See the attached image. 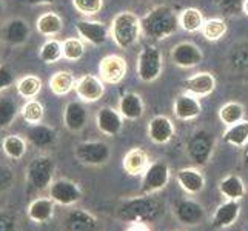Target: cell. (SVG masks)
<instances>
[{"instance_id": "obj_24", "label": "cell", "mask_w": 248, "mask_h": 231, "mask_svg": "<svg viewBox=\"0 0 248 231\" xmlns=\"http://www.w3.org/2000/svg\"><path fill=\"white\" fill-rule=\"evenodd\" d=\"M88 121V113L85 104L80 100L68 102L63 109V123L65 128L71 133H80Z\"/></svg>"}, {"instance_id": "obj_22", "label": "cell", "mask_w": 248, "mask_h": 231, "mask_svg": "<svg viewBox=\"0 0 248 231\" xmlns=\"http://www.w3.org/2000/svg\"><path fill=\"white\" fill-rule=\"evenodd\" d=\"M241 200H225L213 213L211 227L215 230H225L234 225V222L241 216Z\"/></svg>"}, {"instance_id": "obj_32", "label": "cell", "mask_w": 248, "mask_h": 231, "mask_svg": "<svg viewBox=\"0 0 248 231\" xmlns=\"http://www.w3.org/2000/svg\"><path fill=\"white\" fill-rule=\"evenodd\" d=\"M222 140L234 148H244L248 143V121L244 119L232 126H227V130L222 134Z\"/></svg>"}, {"instance_id": "obj_29", "label": "cell", "mask_w": 248, "mask_h": 231, "mask_svg": "<svg viewBox=\"0 0 248 231\" xmlns=\"http://www.w3.org/2000/svg\"><path fill=\"white\" fill-rule=\"evenodd\" d=\"M217 190L228 200H241L247 193L242 177L237 174H228L224 179H220Z\"/></svg>"}, {"instance_id": "obj_18", "label": "cell", "mask_w": 248, "mask_h": 231, "mask_svg": "<svg viewBox=\"0 0 248 231\" xmlns=\"http://www.w3.org/2000/svg\"><path fill=\"white\" fill-rule=\"evenodd\" d=\"M216 77L213 73L208 71H199V73H194L193 76L186 77V79L182 82V87L185 92H190L193 96L203 99V97H208L210 94L215 92L216 90Z\"/></svg>"}, {"instance_id": "obj_33", "label": "cell", "mask_w": 248, "mask_h": 231, "mask_svg": "<svg viewBox=\"0 0 248 231\" xmlns=\"http://www.w3.org/2000/svg\"><path fill=\"white\" fill-rule=\"evenodd\" d=\"M42 87H44V82H42L39 76H34V74H27L20 77V79H17L16 82L17 94L27 100L36 99L42 91Z\"/></svg>"}, {"instance_id": "obj_38", "label": "cell", "mask_w": 248, "mask_h": 231, "mask_svg": "<svg viewBox=\"0 0 248 231\" xmlns=\"http://www.w3.org/2000/svg\"><path fill=\"white\" fill-rule=\"evenodd\" d=\"M39 59L46 65L56 63V62L61 61V59H63L62 42L54 39V37L46 39L44 42V45H42L39 49Z\"/></svg>"}, {"instance_id": "obj_10", "label": "cell", "mask_w": 248, "mask_h": 231, "mask_svg": "<svg viewBox=\"0 0 248 231\" xmlns=\"http://www.w3.org/2000/svg\"><path fill=\"white\" fill-rule=\"evenodd\" d=\"M100 222L91 211L74 207L63 216L62 231H99Z\"/></svg>"}, {"instance_id": "obj_28", "label": "cell", "mask_w": 248, "mask_h": 231, "mask_svg": "<svg viewBox=\"0 0 248 231\" xmlns=\"http://www.w3.org/2000/svg\"><path fill=\"white\" fill-rule=\"evenodd\" d=\"M36 30L44 37H56L63 31V19L56 11H46L37 17Z\"/></svg>"}, {"instance_id": "obj_37", "label": "cell", "mask_w": 248, "mask_h": 231, "mask_svg": "<svg viewBox=\"0 0 248 231\" xmlns=\"http://www.w3.org/2000/svg\"><path fill=\"white\" fill-rule=\"evenodd\" d=\"M19 114L20 108L14 99L8 96H0V130L10 128Z\"/></svg>"}, {"instance_id": "obj_35", "label": "cell", "mask_w": 248, "mask_h": 231, "mask_svg": "<svg viewBox=\"0 0 248 231\" xmlns=\"http://www.w3.org/2000/svg\"><path fill=\"white\" fill-rule=\"evenodd\" d=\"M217 116H219V121L225 126H232L237 122L244 121L245 108L242 104H239V102H227V104H224L219 108Z\"/></svg>"}, {"instance_id": "obj_16", "label": "cell", "mask_w": 248, "mask_h": 231, "mask_svg": "<svg viewBox=\"0 0 248 231\" xmlns=\"http://www.w3.org/2000/svg\"><path fill=\"white\" fill-rule=\"evenodd\" d=\"M31 36V28L30 23L22 19V17H13V19L6 20L2 25L0 30V37L8 45L13 46H20L25 45L30 40Z\"/></svg>"}, {"instance_id": "obj_15", "label": "cell", "mask_w": 248, "mask_h": 231, "mask_svg": "<svg viewBox=\"0 0 248 231\" xmlns=\"http://www.w3.org/2000/svg\"><path fill=\"white\" fill-rule=\"evenodd\" d=\"M76 94L83 104H94L100 100L105 94V83L99 76L94 74H83L76 82Z\"/></svg>"}, {"instance_id": "obj_50", "label": "cell", "mask_w": 248, "mask_h": 231, "mask_svg": "<svg viewBox=\"0 0 248 231\" xmlns=\"http://www.w3.org/2000/svg\"><path fill=\"white\" fill-rule=\"evenodd\" d=\"M3 11V0H0V14Z\"/></svg>"}, {"instance_id": "obj_44", "label": "cell", "mask_w": 248, "mask_h": 231, "mask_svg": "<svg viewBox=\"0 0 248 231\" xmlns=\"http://www.w3.org/2000/svg\"><path fill=\"white\" fill-rule=\"evenodd\" d=\"M16 82L17 80H16V76H14V71L11 70V66L6 63H0V92L11 88Z\"/></svg>"}, {"instance_id": "obj_30", "label": "cell", "mask_w": 248, "mask_h": 231, "mask_svg": "<svg viewBox=\"0 0 248 231\" xmlns=\"http://www.w3.org/2000/svg\"><path fill=\"white\" fill-rule=\"evenodd\" d=\"M76 82H78V79H76L73 73L62 70V71H56L51 76L48 85L51 92L56 94V96H66V94L74 91Z\"/></svg>"}, {"instance_id": "obj_39", "label": "cell", "mask_w": 248, "mask_h": 231, "mask_svg": "<svg viewBox=\"0 0 248 231\" xmlns=\"http://www.w3.org/2000/svg\"><path fill=\"white\" fill-rule=\"evenodd\" d=\"M227 30V22L222 17H211V19H207L203 22L201 32L208 42H217L225 36Z\"/></svg>"}, {"instance_id": "obj_46", "label": "cell", "mask_w": 248, "mask_h": 231, "mask_svg": "<svg viewBox=\"0 0 248 231\" xmlns=\"http://www.w3.org/2000/svg\"><path fill=\"white\" fill-rule=\"evenodd\" d=\"M22 2L30 6H42V5H53L56 0H22Z\"/></svg>"}, {"instance_id": "obj_9", "label": "cell", "mask_w": 248, "mask_h": 231, "mask_svg": "<svg viewBox=\"0 0 248 231\" xmlns=\"http://www.w3.org/2000/svg\"><path fill=\"white\" fill-rule=\"evenodd\" d=\"M48 196L61 207H74L76 203L82 200V188L78 182L71 179L61 177L54 179L53 184L48 188Z\"/></svg>"}, {"instance_id": "obj_14", "label": "cell", "mask_w": 248, "mask_h": 231, "mask_svg": "<svg viewBox=\"0 0 248 231\" xmlns=\"http://www.w3.org/2000/svg\"><path fill=\"white\" fill-rule=\"evenodd\" d=\"M170 59L179 68H194L202 63L203 53L193 42H181L170 51Z\"/></svg>"}, {"instance_id": "obj_51", "label": "cell", "mask_w": 248, "mask_h": 231, "mask_svg": "<svg viewBox=\"0 0 248 231\" xmlns=\"http://www.w3.org/2000/svg\"><path fill=\"white\" fill-rule=\"evenodd\" d=\"M244 231H248V225H247V227H245V230H244Z\"/></svg>"}, {"instance_id": "obj_4", "label": "cell", "mask_w": 248, "mask_h": 231, "mask_svg": "<svg viewBox=\"0 0 248 231\" xmlns=\"http://www.w3.org/2000/svg\"><path fill=\"white\" fill-rule=\"evenodd\" d=\"M56 173V162L54 159L48 156V154H40V156L34 157L28 167L25 179H27V185L31 191H45L49 188V185L54 181Z\"/></svg>"}, {"instance_id": "obj_45", "label": "cell", "mask_w": 248, "mask_h": 231, "mask_svg": "<svg viewBox=\"0 0 248 231\" xmlns=\"http://www.w3.org/2000/svg\"><path fill=\"white\" fill-rule=\"evenodd\" d=\"M245 0H217V5L220 8L222 13H225L228 15H233L237 13H242Z\"/></svg>"}, {"instance_id": "obj_27", "label": "cell", "mask_w": 248, "mask_h": 231, "mask_svg": "<svg viewBox=\"0 0 248 231\" xmlns=\"http://www.w3.org/2000/svg\"><path fill=\"white\" fill-rule=\"evenodd\" d=\"M119 111L125 121H138L145 114V104L140 94L125 92L119 100Z\"/></svg>"}, {"instance_id": "obj_2", "label": "cell", "mask_w": 248, "mask_h": 231, "mask_svg": "<svg viewBox=\"0 0 248 231\" xmlns=\"http://www.w3.org/2000/svg\"><path fill=\"white\" fill-rule=\"evenodd\" d=\"M142 34L151 40H165L181 28L179 15L168 5H157L145 14L142 19Z\"/></svg>"}, {"instance_id": "obj_1", "label": "cell", "mask_w": 248, "mask_h": 231, "mask_svg": "<svg viewBox=\"0 0 248 231\" xmlns=\"http://www.w3.org/2000/svg\"><path fill=\"white\" fill-rule=\"evenodd\" d=\"M164 215V203L153 196L139 194L117 207V217L128 224H151Z\"/></svg>"}, {"instance_id": "obj_6", "label": "cell", "mask_w": 248, "mask_h": 231, "mask_svg": "<svg viewBox=\"0 0 248 231\" xmlns=\"http://www.w3.org/2000/svg\"><path fill=\"white\" fill-rule=\"evenodd\" d=\"M164 71V57L156 45H143L138 57V77L142 82H155Z\"/></svg>"}, {"instance_id": "obj_5", "label": "cell", "mask_w": 248, "mask_h": 231, "mask_svg": "<svg viewBox=\"0 0 248 231\" xmlns=\"http://www.w3.org/2000/svg\"><path fill=\"white\" fill-rule=\"evenodd\" d=\"M216 148V139L207 130L194 131L186 140V156L196 167H207Z\"/></svg>"}, {"instance_id": "obj_26", "label": "cell", "mask_w": 248, "mask_h": 231, "mask_svg": "<svg viewBox=\"0 0 248 231\" xmlns=\"http://www.w3.org/2000/svg\"><path fill=\"white\" fill-rule=\"evenodd\" d=\"M150 162V156L148 153L143 148H131L130 151H126V154L122 159V168L128 176H142L145 173V169L148 168Z\"/></svg>"}, {"instance_id": "obj_42", "label": "cell", "mask_w": 248, "mask_h": 231, "mask_svg": "<svg viewBox=\"0 0 248 231\" xmlns=\"http://www.w3.org/2000/svg\"><path fill=\"white\" fill-rule=\"evenodd\" d=\"M20 228V219L17 213L0 208V231H19Z\"/></svg>"}, {"instance_id": "obj_40", "label": "cell", "mask_w": 248, "mask_h": 231, "mask_svg": "<svg viewBox=\"0 0 248 231\" xmlns=\"http://www.w3.org/2000/svg\"><path fill=\"white\" fill-rule=\"evenodd\" d=\"M63 59L68 62H78L85 56V42L80 37H68L62 42Z\"/></svg>"}, {"instance_id": "obj_41", "label": "cell", "mask_w": 248, "mask_h": 231, "mask_svg": "<svg viewBox=\"0 0 248 231\" xmlns=\"http://www.w3.org/2000/svg\"><path fill=\"white\" fill-rule=\"evenodd\" d=\"M74 10L83 17L97 15L104 8V0H71Z\"/></svg>"}, {"instance_id": "obj_13", "label": "cell", "mask_w": 248, "mask_h": 231, "mask_svg": "<svg viewBox=\"0 0 248 231\" xmlns=\"http://www.w3.org/2000/svg\"><path fill=\"white\" fill-rule=\"evenodd\" d=\"M76 31H78L79 37L83 42H88V44L94 46L104 45L107 39L109 37V28L104 22L93 20V19H88V17L79 19L76 22Z\"/></svg>"}, {"instance_id": "obj_20", "label": "cell", "mask_w": 248, "mask_h": 231, "mask_svg": "<svg viewBox=\"0 0 248 231\" xmlns=\"http://www.w3.org/2000/svg\"><path fill=\"white\" fill-rule=\"evenodd\" d=\"M173 113L176 116V119L179 121H194L202 114V104L201 99L193 96L190 92H181L179 96L174 99L173 104Z\"/></svg>"}, {"instance_id": "obj_11", "label": "cell", "mask_w": 248, "mask_h": 231, "mask_svg": "<svg viewBox=\"0 0 248 231\" xmlns=\"http://www.w3.org/2000/svg\"><path fill=\"white\" fill-rule=\"evenodd\" d=\"M174 217L184 227H198L205 219L203 205L194 199H181L174 205Z\"/></svg>"}, {"instance_id": "obj_34", "label": "cell", "mask_w": 248, "mask_h": 231, "mask_svg": "<svg viewBox=\"0 0 248 231\" xmlns=\"http://www.w3.org/2000/svg\"><path fill=\"white\" fill-rule=\"evenodd\" d=\"M203 14L198 10V8H185L179 14V25L181 28L186 32H199L203 27Z\"/></svg>"}, {"instance_id": "obj_36", "label": "cell", "mask_w": 248, "mask_h": 231, "mask_svg": "<svg viewBox=\"0 0 248 231\" xmlns=\"http://www.w3.org/2000/svg\"><path fill=\"white\" fill-rule=\"evenodd\" d=\"M20 117L23 119V122H27L28 125H36V123L44 122V117H45L44 104L37 99H28L20 107Z\"/></svg>"}, {"instance_id": "obj_19", "label": "cell", "mask_w": 248, "mask_h": 231, "mask_svg": "<svg viewBox=\"0 0 248 231\" xmlns=\"http://www.w3.org/2000/svg\"><path fill=\"white\" fill-rule=\"evenodd\" d=\"M124 116L121 111L111 107H102L96 113V126L97 130L107 136V138H114L124 128Z\"/></svg>"}, {"instance_id": "obj_31", "label": "cell", "mask_w": 248, "mask_h": 231, "mask_svg": "<svg viewBox=\"0 0 248 231\" xmlns=\"http://www.w3.org/2000/svg\"><path fill=\"white\" fill-rule=\"evenodd\" d=\"M28 140L20 134H10L5 136L2 140V151L8 159L13 160H20L27 154L28 150Z\"/></svg>"}, {"instance_id": "obj_49", "label": "cell", "mask_w": 248, "mask_h": 231, "mask_svg": "<svg viewBox=\"0 0 248 231\" xmlns=\"http://www.w3.org/2000/svg\"><path fill=\"white\" fill-rule=\"evenodd\" d=\"M242 13L248 17V0H245L244 2V8H242Z\"/></svg>"}, {"instance_id": "obj_21", "label": "cell", "mask_w": 248, "mask_h": 231, "mask_svg": "<svg viewBox=\"0 0 248 231\" xmlns=\"http://www.w3.org/2000/svg\"><path fill=\"white\" fill-rule=\"evenodd\" d=\"M176 182L182 188V191H185L186 194H191V196L202 193L205 188V184H207L205 176L199 167H186V168L177 169Z\"/></svg>"}, {"instance_id": "obj_3", "label": "cell", "mask_w": 248, "mask_h": 231, "mask_svg": "<svg viewBox=\"0 0 248 231\" xmlns=\"http://www.w3.org/2000/svg\"><path fill=\"white\" fill-rule=\"evenodd\" d=\"M142 34V23L140 17L134 14L133 11H121L117 13L109 25V37L113 39L114 44L122 48L128 49L133 48Z\"/></svg>"}, {"instance_id": "obj_47", "label": "cell", "mask_w": 248, "mask_h": 231, "mask_svg": "<svg viewBox=\"0 0 248 231\" xmlns=\"http://www.w3.org/2000/svg\"><path fill=\"white\" fill-rule=\"evenodd\" d=\"M125 231H151L148 224H130Z\"/></svg>"}, {"instance_id": "obj_8", "label": "cell", "mask_w": 248, "mask_h": 231, "mask_svg": "<svg viewBox=\"0 0 248 231\" xmlns=\"http://www.w3.org/2000/svg\"><path fill=\"white\" fill-rule=\"evenodd\" d=\"M171 179V169L170 165L164 160H155L148 165L142 174L140 181V194L153 196L162 191L170 184Z\"/></svg>"}, {"instance_id": "obj_43", "label": "cell", "mask_w": 248, "mask_h": 231, "mask_svg": "<svg viewBox=\"0 0 248 231\" xmlns=\"http://www.w3.org/2000/svg\"><path fill=\"white\" fill-rule=\"evenodd\" d=\"M16 182V173L10 165L0 164V194L11 190Z\"/></svg>"}, {"instance_id": "obj_48", "label": "cell", "mask_w": 248, "mask_h": 231, "mask_svg": "<svg viewBox=\"0 0 248 231\" xmlns=\"http://www.w3.org/2000/svg\"><path fill=\"white\" fill-rule=\"evenodd\" d=\"M242 160H244V165L248 167V143L242 148Z\"/></svg>"}, {"instance_id": "obj_12", "label": "cell", "mask_w": 248, "mask_h": 231, "mask_svg": "<svg viewBox=\"0 0 248 231\" xmlns=\"http://www.w3.org/2000/svg\"><path fill=\"white\" fill-rule=\"evenodd\" d=\"M128 73V65L125 59L119 54H108L99 63V77L104 83L117 85L121 83Z\"/></svg>"}, {"instance_id": "obj_52", "label": "cell", "mask_w": 248, "mask_h": 231, "mask_svg": "<svg viewBox=\"0 0 248 231\" xmlns=\"http://www.w3.org/2000/svg\"><path fill=\"white\" fill-rule=\"evenodd\" d=\"M173 231H182V230H173Z\"/></svg>"}, {"instance_id": "obj_25", "label": "cell", "mask_w": 248, "mask_h": 231, "mask_svg": "<svg viewBox=\"0 0 248 231\" xmlns=\"http://www.w3.org/2000/svg\"><path fill=\"white\" fill-rule=\"evenodd\" d=\"M56 211V202L48 196H39L32 199L27 208V216L34 224H48L54 217Z\"/></svg>"}, {"instance_id": "obj_7", "label": "cell", "mask_w": 248, "mask_h": 231, "mask_svg": "<svg viewBox=\"0 0 248 231\" xmlns=\"http://www.w3.org/2000/svg\"><path fill=\"white\" fill-rule=\"evenodd\" d=\"M74 157L82 165L87 167H104L111 157V148L107 142L87 140L76 145Z\"/></svg>"}, {"instance_id": "obj_17", "label": "cell", "mask_w": 248, "mask_h": 231, "mask_svg": "<svg viewBox=\"0 0 248 231\" xmlns=\"http://www.w3.org/2000/svg\"><path fill=\"white\" fill-rule=\"evenodd\" d=\"M25 139H27L28 143L34 148L49 150L57 143L59 134L54 126L40 122L36 125H28L27 133H25Z\"/></svg>"}, {"instance_id": "obj_23", "label": "cell", "mask_w": 248, "mask_h": 231, "mask_svg": "<svg viewBox=\"0 0 248 231\" xmlns=\"http://www.w3.org/2000/svg\"><path fill=\"white\" fill-rule=\"evenodd\" d=\"M176 134V126L170 117L160 114L155 116L148 123V138L157 145H165Z\"/></svg>"}]
</instances>
